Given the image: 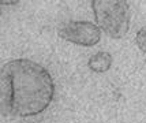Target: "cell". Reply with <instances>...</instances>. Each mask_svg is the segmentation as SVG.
<instances>
[{"mask_svg":"<svg viewBox=\"0 0 146 123\" xmlns=\"http://www.w3.org/2000/svg\"><path fill=\"white\" fill-rule=\"evenodd\" d=\"M137 45L139 47V49L146 53V26L142 27L139 32L137 33Z\"/></svg>","mask_w":146,"mask_h":123,"instance_id":"5b68a950","label":"cell"},{"mask_svg":"<svg viewBox=\"0 0 146 123\" xmlns=\"http://www.w3.org/2000/svg\"><path fill=\"white\" fill-rule=\"evenodd\" d=\"M88 66L94 72H105L112 66V56L108 52H98L94 53L88 62Z\"/></svg>","mask_w":146,"mask_h":123,"instance_id":"277c9868","label":"cell"},{"mask_svg":"<svg viewBox=\"0 0 146 123\" xmlns=\"http://www.w3.org/2000/svg\"><path fill=\"white\" fill-rule=\"evenodd\" d=\"M98 27L112 39H121L126 36L130 26V6L126 0H93Z\"/></svg>","mask_w":146,"mask_h":123,"instance_id":"7a4b0ae2","label":"cell"},{"mask_svg":"<svg viewBox=\"0 0 146 123\" xmlns=\"http://www.w3.org/2000/svg\"><path fill=\"white\" fill-rule=\"evenodd\" d=\"M57 33L60 39L82 47H93L101 40L100 27L88 21L66 22L59 27Z\"/></svg>","mask_w":146,"mask_h":123,"instance_id":"3957f363","label":"cell"},{"mask_svg":"<svg viewBox=\"0 0 146 123\" xmlns=\"http://www.w3.org/2000/svg\"><path fill=\"white\" fill-rule=\"evenodd\" d=\"M1 112L27 118L44 112L53 100L55 84L48 70L29 59H15L1 68Z\"/></svg>","mask_w":146,"mask_h":123,"instance_id":"6da1fadb","label":"cell"},{"mask_svg":"<svg viewBox=\"0 0 146 123\" xmlns=\"http://www.w3.org/2000/svg\"><path fill=\"white\" fill-rule=\"evenodd\" d=\"M18 1H1V4H15Z\"/></svg>","mask_w":146,"mask_h":123,"instance_id":"8992f818","label":"cell"}]
</instances>
